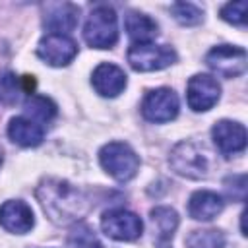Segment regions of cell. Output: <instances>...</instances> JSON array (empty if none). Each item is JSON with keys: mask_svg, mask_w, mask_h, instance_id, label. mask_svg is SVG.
<instances>
[{"mask_svg": "<svg viewBox=\"0 0 248 248\" xmlns=\"http://www.w3.org/2000/svg\"><path fill=\"white\" fill-rule=\"evenodd\" d=\"M128 62L136 72H157L174 64L176 52L167 45H132L128 50Z\"/></svg>", "mask_w": 248, "mask_h": 248, "instance_id": "5b68a950", "label": "cell"}, {"mask_svg": "<svg viewBox=\"0 0 248 248\" xmlns=\"http://www.w3.org/2000/svg\"><path fill=\"white\" fill-rule=\"evenodd\" d=\"M128 78L122 68L110 62L99 64L91 74V85L101 97H116L126 89Z\"/></svg>", "mask_w": 248, "mask_h": 248, "instance_id": "4fadbf2b", "label": "cell"}, {"mask_svg": "<svg viewBox=\"0 0 248 248\" xmlns=\"http://www.w3.org/2000/svg\"><path fill=\"white\" fill-rule=\"evenodd\" d=\"M23 91L27 89L21 83V78H17L12 72L0 74V103L2 105H16Z\"/></svg>", "mask_w": 248, "mask_h": 248, "instance_id": "44dd1931", "label": "cell"}, {"mask_svg": "<svg viewBox=\"0 0 248 248\" xmlns=\"http://www.w3.org/2000/svg\"><path fill=\"white\" fill-rule=\"evenodd\" d=\"M169 163H170V167L180 176L194 178V180L205 178L211 172L209 151L203 145H200V143H196L192 140H186V141L176 143L172 147V151H170Z\"/></svg>", "mask_w": 248, "mask_h": 248, "instance_id": "7a4b0ae2", "label": "cell"}, {"mask_svg": "<svg viewBox=\"0 0 248 248\" xmlns=\"http://www.w3.org/2000/svg\"><path fill=\"white\" fill-rule=\"evenodd\" d=\"M70 244L74 248H103V244L95 236L93 229H89L87 225H78L70 232Z\"/></svg>", "mask_w": 248, "mask_h": 248, "instance_id": "603a6c76", "label": "cell"}, {"mask_svg": "<svg viewBox=\"0 0 248 248\" xmlns=\"http://www.w3.org/2000/svg\"><path fill=\"white\" fill-rule=\"evenodd\" d=\"M23 108H25L27 118H31L37 124L39 122L46 124L56 116V105L45 95H27Z\"/></svg>", "mask_w": 248, "mask_h": 248, "instance_id": "d6986e66", "label": "cell"}, {"mask_svg": "<svg viewBox=\"0 0 248 248\" xmlns=\"http://www.w3.org/2000/svg\"><path fill=\"white\" fill-rule=\"evenodd\" d=\"M8 136L14 143H17L21 147H35L43 141L45 130L41 124L33 122L27 116H16L8 124Z\"/></svg>", "mask_w": 248, "mask_h": 248, "instance_id": "e0dca14e", "label": "cell"}, {"mask_svg": "<svg viewBox=\"0 0 248 248\" xmlns=\"http://www.w3.org/2000/svg\"><path fill=\"white\" fill-rule=\"evenodd\" d=\"M205 64L223 78H236L244 74L248 58L246 50L236 45H217L205 54Z\"/></svg>", "mask_w": 248, "mask_h": 248, "instance_id": "ba28073f", "label": "cell"}, {"mask_svg": "<svg viewBox=\"0 0 248 248\" xmlns=\"http://www.w3.org/2000/svg\"><path fill=\"white\" fill-rule=\"evenodd\" d=\"M2 159H4V157H2V149H0V165H2Z\"/></svg>", "mask_w": 248, "mask_h": 248, "instance_id": "d4e9b609", "label": "cell"}, {"mask_svg": "<svg viewBox=\"0 0 248 248\" xmlns=\"http://www.w3.org/2000/svg\"><path fill=\"white\" fill-rule=\"evenodd\" d=\"M188 248H223L225 246V234L217 229H200L192 231L186 236Z\"/></svg>", "mask_w": 248, "mask_h": 248, "instance_id": "ffe728a7", "label": "cell"}, {"mask_svg": "<svg viewBox=\"0 0 248 248\" xmlns=\"http://www.w3.org/2000/svg\"><path fill=\"white\" fill-rule=\"evenodd\" d=\"M37 198L46 217L56 225H74L81 221L93 207L87 192L60 178L43 180L37 186Z\"/></svg>", "mask_w": 248, "mask_h": 248, "instance_id": "6da1fadb", "label": "cell"}, {"mask_svg": "<svg viewBox=\"0 0 248 248\" xmlns=\"http://www.w3.org/2000/svg\"><path fill=\"white\" fill-rule=\"evenodd\" d=\"M101 229L112 240L130 242V240H136V238L141 236L143 223L136 213H132L128 209H122V207H116V209H110V211L103 213Z\"/></svg>", "mask_w": 248, "mask_h": 248, "instance_id": "8992f818", "label": "cell"}, {"mask_svg": "<svg viewBox=\"0 0 248 248\" xmlns=\"http://www.w3.org/2000/svg\"><path fill=\"white\" fill-rule=\"evenodd\" d=\"M246 8H248V4L244 0L229 2L221 8V17L232 25H244L246 23Z\"/></svg>", "mask_w": 248, "mask_h": 248, "instance_id": "cb8c5ba5", "label": "cell"}, {"mask_svg": "<svg viewBox=\"0 0 248 248\" xmlns=\"http://www.w3.org/2000/svg\"><path fill=\"white\" fill-rule=\"evenodd\" d=\"M211 138L223 155L240 153L246 147V128L236 120H219L211 128Z\"/></svg>", "mask_w": 248, "mask_h": 248, "instance_id": "8fae6325", "label": "cell"}, {"mask_svg": "<svg viewBox=\"0 0 248 248\" xmlns=\"http://www.w3.org/2000/svg\"><path fill=\"white\" fill-rule=\"evenodd\" d=\"M83 39L93 48H110L118 41V19L116 12L110 6H97L85 25H83Z\"/></svg>", "mask_w": 248, "mask_h": 248, "instance_id": "277c9868", "label": "cell"}, {"mask_svg": "<svg viewBox=\"0 0 248 248\" xmlns=\"http://www.w3.org/2000/svg\"><path fill=\"white\" fill-rule=\"evenodd\" d=\"M0 225L14 234H25L33 229V209L21 200H8L0 205Z\"/></svg>", "mask_w": 248, "mask_h": 248, "instance_id": "7c38bea8", "label": "cell"}, {"mask_svg": "<svg viewBox=\"0 0 248 248\" xmlns=\"http://www.w3.org/2000/svg\"><path fill=\"white\" fill-rule=\"evenodd\" d=\"M221 97V85L213 76L196 74L188 79L186 85V101L188 107L196 112H205L215 107Z\"/></svg>", "mask_w": 248, "mask_h": 248, "instance_id": "9c48e42d", "label": "cell"}, {"mask_svg": "<svg viewBox=\"0 0 248 248\" xmlns=\"http://www.w3.org/2000/svg\"><path fill=\"white\" fill-rule=\"evenodd\" d=\"M37 54L41 60H45L48 66H68L76 54H78V45L72 37L68 35H58V33H46L39 45H37Z\"/></svg>", "mask_w": 248, "mask_h": 248, "instance_id": "30bf717a", "label": "cell"}, {"mask_svg": "<svg viewBox=\"0 0 248 248\" xmlns=\"http://www.w3.org/2000/svg\"><path fill=\"white\" fill-rule=\"evenodd\" d=\"M99 163L107 174L118 182H126L136 176L140 169V157L124 141H108L99 151Z\"/></svg>", "mask_w": 248, "mask_h": 248, "instance_id": "3957f363", "label": "cell"}, {"mask_svg": "<svg viewBox=\"0 0 248 248\" xmlns=\"http://www.w3.org/2000/svg\"><path fill=\"white\" fill-rule=\"evenodd\" d=\"M172 17L182 25H198L203 19V10L192 2H174L170 4Z\"/></svg>", "mask_w": 248, "mask_h": 248, "instance_id": "7402d4cb", "label": "cell"}, {"mask_svg": "<svg viewBox=\"0 0 248 248\" xmlns=\"http://www.w3.org/2000/svg\"><path fill=\"white\" fill-rule=\"evenodd\" d=\"M79 17V8L72 2H56V4H46L45 6V16L43 23L50 33L66 35L78 25Z\"/></svg>", "mask_w": 248, "mask_h": 248, "instance_id": "5bb4252c", "label": "cell"}, {"mask_svg": "<svg viewBox=\"0 0 248 248\" xmlns=\"http://www.w3.org/2000/svg\"><path fill=\"white\" fill-rule=\"evenodd\" d=\"M223 198L211 190H198L188 200V213L196 221H211L223 211Z\"/></svg>", "mask_w": 248, "mask_h": 248, "instance_id": "9a60e30c", "label": "cell"}, {"mask_svg": "<svg viewBox=\"0 0 248 248\" xmlns=\"http://www.w3.org/2000/svg\"><path fill=\"white\" fill-rule=\"evenodd\" d=\"M124 27H126V33L134 45H147L159 33V25L155 23V19H151L147 14L136 12V10H130L126 14Z\"/></svg>", "mask_w": 248, "mask_h": 248, "instance_id": "2e32d148", "label": "cell"}, {"mask_svg": "<svg viewBox=\"0 0 248 248\" xmlns=\"http://www.w3.org/2000/svg\"><path fill=\"white\" fill-rule=\"evenodd\" d=\"M141 114L145 120L163 124L170 122L178 114V97L169 87H157L145 93L141 101Z\"/></svg>", "mask_w": 248, "mask_h": 248, "instance_id": "52a82bcc", "label": "cell"}, {"mask_svg": "<svg viewBox=\"0 0 248 248\" xmlns=\"http://www.w3.org/2000/svg\"><path fill=\"white\" fill-rule=\"evenodd\" d=\"M149 215L159 232V248H169V242L178 227V213L172 207L159 205V207H153Z\"/></svg>", "mask_w": 248, "mask_h": 248, "instance_id": "ac0fdd59", "label": "cell"}]
</instances>
